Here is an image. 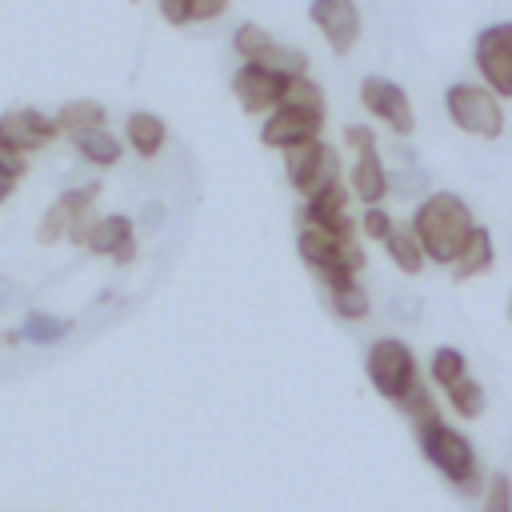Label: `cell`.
<instances>
[{"mask_svg":"<svg viewBox=\"0 0 512 512\" xmlns=\"http://www.w3.org/2000/svg\"><path fill=\"white\" fill-rule=\"evenodd\" d=\"M472 228L476 224H472L468 204L452 192H432L416 208V220H412V232H416L424 256H432L436 264H452L460 256V248L468 244Z\"/></svg>","mask_w":512,"mask_h":512,"instance_id":"obj_1","label":"cell"},{"mask_svg":"<svg viewBox=\"0 0 512 512\" xmlns=\"http://www.w3.org/2000/svg\"><path fill=\"white\" fill-rule=\"evenodd\" d=\"M420 448L424 456L464 492H476L480 488V468H476V452H472V440L456 428H448L444 420L420 428Z\"/></svg>","mask_w":512,"mask_h":512,"instance_id":"obj_2","label":"cell"},{"mask_svg":"<svg viewBox=\"0 0 512 512\" xmlns=\"http://www.w3.org/2000/svg\"><path fill=\"white\" fill-rule=\"evenodd\" d=\"M300 256L328 284V292L348 284L352 272L364 268V252H360L356 240H332V236H324L316 228H300Z\"/></svg>","mask_w":512,"mask_h":512,"instance_id":"obj_3","label":"cell"},{"mask_svg":"<svg viewBox=\"0 0 512 512\" xmlns=\"http://www.w3.org/2000/svg\"><path fill=\"white\" fill-rule=\"evenodd\" d=\"M368 380L384 400H404L416 388V360L404 340H376L368 348Z\"/></svg>","mask_w":512,"mask_h":512,"instance_id":"obj_4","label":"cell"},{"mask_svg":"<svg viewBox=\"0 0 512 512\" xmlns=\"http://www.w3.org/2000/svg\"><path fill=\"white\" fill-rule=\"evenodd\" d=\"M284 172H288L292 188L312 200L316 192H324V188H332L340 180V160H336V152L328 144L304 140V144L284 148Z\"/></svg>","mask_w":512,"mask_h":512,"instance_id":"obj_5","label":"cell"},{"mask_svg":"<svg viewBox=\"0 0 512 512\" xmlns=\"http://www.w3.org/2000/svg\"><path fill=\"white\" fill-rule=\"evenodd\" d=\"M96 196H100V184H84V188L64 192V196L44 212V220H40V228H36V240H40V244H56L60 236H68L72 244H84V236H88V228H92L88 208L96 204Z\"/></svg>","mask_w":512,"mask_h":512,"instance_id":"obj_6","label":"cell"},{"mask_svg":"<svg viewBox=\"0 0 512 512\" xmlns=\"http://www.w3.org/2000/svg\"><path fill=\"white\" fill-rule=\"evenodd\" d=\"M448 116L456 120V128L484 136V140H496L504 128L500 100L480 84H452L448 88Z\"/></svg>","mask_w":512,"mask_h":512,"instance_id":"obj_7","label":"cell"},{"mask_svg":"<svg viewBox=\"0 0 512 512\" xmlns=\"http://www.w3.org/2000/svg\"><path fill=\"white\" fill-rule=\"evenodd\" d=\"M476 68L492 96H512V24H492L476 40Z\"/></svg>","mask_w":512,"mask_h":512,"instance_id":"obj_8","label":"cell"},{"mask_svg":"<svg viewBox=\"0 0 512 512\" xmlns=\"http://www.w3.org/2000/svg\"><path fill=\"white\" fill-rule=\"evenodd\" d=\"M56 136H60L56 124H52L44 112H36V108H12V112L0 116V144H8V148L20 152V156L40 152V148L52 144Z\"/></svg>","mask_w":512,"mask_h":512,"instance_id":"obj_9","label":"cell"},{"mask_svg":"<svg viewBox=\"0 0 512 512\" xmlns=\"http://www.w3.org/2000/svg\"><path fill=\"white\" fill-rule=\"evenodd\" d=\"M360 100H364V108H368L372 116H380L392 132H400V136L412 132V108H408V96H404L400 84H392V80H384V76H364V80H360Z\"/></svg>","mask_w":512,"mask_h":512,"instance_id":"obj_10","label":"cell"},{"mask_svg":"<svg viewBox=\"0 0 512 512\" xmlns=\"http://www.w3.org/2000/svg\"><path fill=\"white\" fill-rule=\"evenodd\" d=\"M344 204H348V192H344V184L336 180L332 188L316 192V196L304 204L300 224H304V228H316V232H324V236H332V240H356L352 220L344 216Z\"/></svg>","mask_w":512,"mask_h":512,"instance_id":"obj_11","label":"cell"},{"mask_svg":"<svg viewBox=\"0 0 512 512\" xmlns=\"http://www.w3.org/2000/svg\"><path fill=\"white\" fill-rule=\"evenodd\" d=\"M308 16H312L316 28L324 32L328 48L340 52V56H344V52L356 44V36H360V12H356L352 0H312Z\"/></svg>","mask_w":512,"mask_h":512,"instance_id":"obj_12","label":"cell"},{"mask_svg":"<svg viewBox=\"0 0 512 512\" xmlns=\"http://www.w3.org/2000/svg\"><path fill=\"white\" fill-rule=\"evenodd\" d=\"M284 76H276V72H268V68H260V64H244L236 76H232V92H236V100H240V108L244 112H268V108H276L280 104V96H284Z\"/></svg>","mask_w":512,"mask_h":512,"instance_id":"obj_13","label":"cell"},{"mask_svg":"<svg viewBox=\"0 0 512 512\" xmlns=\"http://www.w3.org/2000/svg\"><path fill=\"white\" fill-rule=\"evenodd\" d=\"M84 248L88 252H100V256H112L116 264H128L136 256L132 220L128 216H100V220H92V228L84 236Z\"/></svg>","mask_w":512,"mask_h":512,"instance_id":"obj_14","label":"cell"},{"mask_svg":"<svg viewBox=\"0 0 512 512\" xmlns=\"http://www.w3.org/2000/svg\"><path fill=\"white\" fill-rule=\"evenodd\" d=\"M324 120L316 116H304V112H292V108H276L268 116V124L260 128V140L268 148H292V144H304V140H316V128Z\"/></svg>","mask_w":512,"mask_h":512,"instance_id":"obj_15","label":"cell"},{"mask_svg":"<svg viewBox=\"0 0 512 512\" xmlns=\"http://www.w3.org/2000/svg\"><path fill=\"white\" fill-rule=\"evenodd\" d=\"M352 192L376 208V200L388 192V176H384V164L376 156V148H360V160L352 168Z\"/></svg>","mask_w":512,"mask_h":512,"instance_id":"obj_16","label":"cell"},{"mask_svg":"<svg viewBox=\"0 0 512 512\" xmlns=\"http://www.w3.org/2000/svg\"><path fill=\"white\" fill-rule=\"evenodd\" d=\"M56 132H68V136H80L88 128H104V108L96 100H68L60 104V112L52 116Z\"/></svg>","mask_w":512,"mask_h":512,"instance_id":"obj_17","label":"cell"},{"mask_svg":"<svg viewBox=\"0 0 512 512\" xmlns=\"http://www.w3.org/2000/svg\"><path fill=\"white\" fill-rule=\"evenodd\" d=\"M488 268H492V236H488L484 228H472L468 244H464L460 256L452 260V272H456V280H468V276H480V272H488Z\"/></svg>","mask_w":512,"mask_h":512,"instance_id":"obj_18","label":"cell"},{"mask_svg":"<svg viewBox=\"0 0 512 512\" xmlns=\"http://www.w3.org/2000/svg\"><path fill=\"white\" fill-rule=\"evenodd\" d=\"M68 328H72V320H64V316L32 312L20 328H12V344H16V340H20V344H56L60 336H68Z\"/></svg>","mask_w":512,"mask_h":512,"instance_id":"obj_19","label":"cell"},{"mask_svg":"<svg viewBox=\"0 0 512 512\" xmlns=\"http://www.w3.org/2000/svg\"><path fill=\"white\" fill-rule=\"evenodd\" d=\"M276 108H292V112H304V116L324 120V92H320L308 76H292V80L284 84V96H280Z\"/></svg>","mask_w":512,"mask_h":512,"instance_id":"obj_20","label":"cell"},{"mask_svg":"<svg viewBox=\"0 0 512 512\" xmlns=\"http://www.w3.org/2000/svg\"><path fill=\"white\" fill-rule=\"evenodd\" d=\"M128 144H132L144 160L156 156L160 144H164V120L152 116V112H132V116H128Z\"/></svg>","mask_w":512,"mask_h":512,"instance_id":"obj_21","label":"cell"},{"mask_svg":"<svg viewBox=\"0 0 512 512\" xmlns=\"http://www.w3.org/2000/svg\"><path fill=\"white\" fill-rule=\"evenodd\" d=\"M72 140H76V152H80L88 164L108 168V164L120 160V140H116L108 128H88V132H80V136H72Z\"/></svg>","mask_w":512,"mask_h":512,"instance_id":"obj_22","label":"cell"},{"mask_svg":"<svg viewBox=\"0 0 512 512\" xmlns=\"http://www.w3.org/2000/svg\"><path fill=\"white\" fill-rule=\"evenodd\" d=\"M384 244H388V256L396 260L400 272H420L424 268V248H420L412 228H392Z\"/></svg>","mask_w":512,"mask_h":512,"instance_id":"obj_23","label":"cell"},{"mask_svg":"<svg viewBox=\"0 0 512 512\" xmlns=\"http://www.w3.org/2000/svg\"><path fill=\"white\" fill-rule=\"evenodd\" d=\"M332 308H336L344 320H364L372 304H368V292H364L356 280H348V284L332 288Z\"/></svg>","mask_w":512,"mask_h":512,"instance_id":"obj_24","label":"cell"},{"mask_svg":"<svg viewBox=\"0 0 512 512\" xmlns=\"http://www.w3.org/2000/svg\"><path fill=\"white\" fill-rule=\"evenodd\" d=\"M444 392H448V404H452L460 416H480V408H484V392H480V380H472V376H460V380H456V384H448Z\"/></svg>","mask_w":512,"mask_h":512,"instance_id":"obj_25","label":"cell"},{"mask_svg":"<svg viewBox=\"0 0 512 512\" xmlns=\"http://www.w3.org/2000/svg\"><path fill=\"white\" fill-rule=\"evenodd\" d=\"M232 48H236V52H240V56H244L248 64H256V60H260V56H264V52L272 48V36H268L264 28H256V24H244V28L236 32Z\"/></svg>","mask_w":512,"mask_h":512,"instance_id":"obj_26","label":"cell"},{"mask_svg":"<svg viewBox=\"0 0 512 512\" xmlns=\"http://www.w3.org/2000/svg\"><path fill=\"white\" fill-rule=\"evenodd\" d=\"M464 376V352H456V348H436V356H432V380L440 384V388H448V384H456Z\"/></svg>","mask_w":512,"mask_h":512,"instance_id":"obj_27","label":"cell"},{"mask_svg":"<svg viewBox=\"0 0 512 512\" xmlns=\"http://www.w3.org/2000/svg\"><path fill=\"white\" fill-rule=\"evenodd\" d=\"M400 408L412 416V424H416V428H428V424H436V420H440V416H436V404L428 400V392H424V384H420V380H416V388L400 400Z\"/></svg>","mask_w":512,"mask_h":512,"instance_id":"obj_28","label":"cell"},{"mask_svg":"<svg viewBox=\"0 0 512 512\" xmlns=\"http://www.w3.org/2000/svg\"><path fill=\"white\" fill-rule=\"evenodd\" d=\"M28 172V160L20 152H12L8 144H0V200H8V192L16 188V180Z\"/></svg>","mask_w":512,"mask_h":512,"instance_id":"obj_29","label":"cell"},{"mask_svg":"<svg viewBox=\"0 0 512 512\" xmlns=\"http://www.w3.org/2000/svg\"><path fill=\"white\" fill-rule=\"evenodd\" d=\"M484 512H512V484H508V476H492L488 496H484Z\"/></svg>","mask_w":512,"mask_h":512,"instance_id":"obj_30","label":"cell"},{"mask_svg":"<svg viewBox=\"0 0 512 512\" xmlns=\"http://www.w3.org/2000/svg\"><path fill=\"white\" fill-rule=\"evenodd\" d=\"M360 224H364V232H368L372 240H388V232H392V216H388L384 208H368Z\"/></svg>","mask_w":512,"mask_h":512,"instance_id":"obj_31","label":"cell"},{"mask_svg":"<svg viewBox=\"0 0 512 512\" xmlns=\"http://www.w3.org/2000/svg\"><path fill=\"white\" fill-rule=\"evenodd\" d=\"M228 8V0H188V20H212Z\"/></svg>","mask_w":512,"mask_h":512,"instance_id":"obj_32","label":"cell"},{"mask_svg":"<svg viewBox=\"0 0 512 512\" xmlns=\"http://www.w3.org/2000/svg\"><path fill=\"white\" fill-rule=\"evenodd\" d=\"M344 140H348L356 152H360V148H376V132L364 128V124H348V128H344Z\"/></svg>","mask_w":512,"mask_h":512,"instance_id":"obj_33","label":"cell"},{"mask_svg":"<svg viewBox=\"0 0 512 512\" xmlns=\"http://www.w3.org/2000/svg\"><path fill=\"white\" fill-rule=\"evenodd\" d=\"M168 24H188V0H156Z\"/></svg>","mask_w":512,"mask_h":512,"instance_id":"obj_34","label":"cell"},{"mask_svg":"<svg viewBox=\"0 0 512 512\" xmlns=\"http://www.w3.org/2000/svg\"><path fill=\"white\" fill-rule=\"evenodd\" d=\"M16 296H20V292H16V284H12V280H4V276H0V312H4V308H8V304H12V300H16Z\"/></svg>","mask_w":512,"mask_h":512,"instance_id":"obj_35","label":"cell"},{"mask_svg":"<svg viewBox=\"0 0 512 512\" xmlns=\"http://www.w3.org/2000/svg\"><path fill=\"white\" fill-rule=\"evenodd\" d=\"M508 312H512V304H508Z\"/></svg>","mask_w":512,"mask_h":512,"instance_id":"obj_36","label":"cell"}]
</instances>
